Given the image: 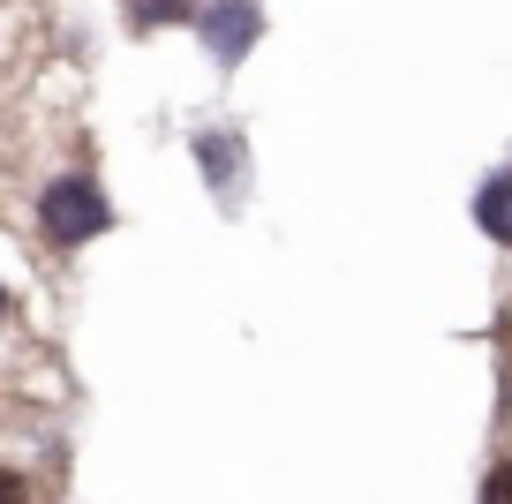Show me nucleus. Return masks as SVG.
Here are the masks:
<instances>
[{
	"instance_id": "f257e3e1",
	"label": "nucleus",
	"mask_w": 512,
	"mask_h": 504,
	"mask_svg": "<svg viewBox=\"0 0 512 504\" xmlns=\"http://www.w3.org/2000/svg\"><path fill=\"white\" fill-rule=\"evenodd\" d=\"M113 219H121V211H113L106 181H98L91 166H53L31 189V226H38V241H46L53 256H76V249H91V241H106Z\"/></svg>"
},
{
	"instance_id": "f03ea898",
	"label": "nucleus",
	"mask_w": 512,
	"mask_h": 504,
	"mask_svg": "<svg viewBox=\"0 0 512 504\" xmlns=\"http://www.w3.org/2000/svg\"><path fill=\"white\" fill-rule=\"evenodd\" d=\"M264 31H272V8H264V0H196V16H189V38L204 46V61L219 68V76H234V68L264 46Z\"/></svg>"
},
{
	"instance_id": "7ed1b4c3",
	"label": "nucleus",
	"mask_w": 512,
	"mask_h": 504,
	"mask_svg": "<svg viewBox=\"0 0 512 504\" xmlns=\"http://www.w3.org/2000/svg\"><path fill=\"white\" fill-rule=\"evenodd\" d=\"M189 158H196V174H204L211 204H219L226 219H234V211L249 204V136H241L234 121L196 128V136H189Z\"/></svg>"
},
{
	"instance_id": "20e7f679",
	"label": "nucleus",
	"mask_w": 512,
	"mask_h": 504,
	"mask_svg": "<svg viewBox=\"0 0 512 504\" xmlns=\"http://www.w3.org/2000/svg\"><path fill=\"white\" fill-rule=\"evenodd\" d=\"M475 226H482V241H497V249H512V166H497V174H482V189H475Z\"/></svg>"
},
{
	"instance_id": "39448f33",
	"label": "nucleus",
	"mask_w": 512,
	"mask_h": 504,
	"mask_svg": "<svg viewBox=\"0 0 512 504\" xmlns=\"http://www.w3.org/2000/svg\"><path fill=\"white\" fill-rule=\"evenodd\" d=\"M121 8H128V31H136V38L189 31V16H196V0H121Z\"/></svg>"
},
{
	"instance_id": "423d86ee",
	"label": "nucleus",
	"mask_w": 512,
	"mask_h": 504,
	"mask_svg": "<svg viewBox=\"0 0 512 504\" xmlns=\"http://www.w3.org/2000/svg\"><path fill=\"white\" fill-rule=\"evenodd\" d=\"M0 504H38V482L23 467H8V459H0Z\"/></svg>"
},
{
	"instance_id": "0eeeda50",
	"label": "nucleus",
	"mask_w": 512,
	"mask_h": 504,
	"mask_svg": "<svg viewBox=\"0 0 512 504\" xmlns=\"http://www.w3.org/2000/svg\"><path fill=\"white\" fill-rule=\"evenodd\" d=\"M482 504H512V459H497V467L482 474Z\"/></svg>"
},
{
	"instance_id": "6e6552de",
	"label": "nucleus",
	"mask_w": 512,
	"mask_h": 504,
	"mask_svg": "<svg viewBox=\"0 0 512 504\" xmlns=\"http://www.w3.org/2000/svg\"><path fill=\"white\" fill-rule=\"evenodd\" d=\"M16 324V294H8V279H0V331Z\"/></svg>"
},
{
	"instance_id": "1a4fd4ad",
	"label": "nucleus",
	"mask_w": 512,
	"mask_h": 504,
	"mask_svg": "<svg viewBox=\"0 0 512 504\" xmlns=\"http://www.w3.org/2000/svg\"><path fill=\"white\" fill-rule=\"evenodd\" d=\"M497 414H505V429H512V369H505V392H497Z\"/></svg>"
}]
</instances>
